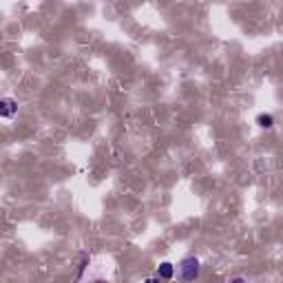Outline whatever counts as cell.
<instances>
[{
    "mask_svg": "<svg viewBox=\"0 0 283 283\" xmlns=\"http://www.w3.org/2000/svg\"><path fill=\"white\" fill-rule=\"evenodd\" d=\"M256 124H259L261 128H272L274 126V117L270 113H261V115H256Z\"/></svg>",
    "mask_w": 283,
    "mask_h": 283,
    "instance_id": "4",
    "label": "cell"
},
{
    "mask_svg": "<svg viewBox=\"0 0 283 283\" xmlns=\"http://www.w3.org/2000/svg\"><path fill=\"white\" fill-rule=\"evenodd\" d=\"M144 283H162V279H159V277H150V279H146Z\"/></svg>",
    "mask_w": 283,
    "mask_h": 283,
    "instance_id": "5",
    "label": "cell"
},
{
    "mask_svg": "<svg viewBox=\"0 0 283 283\" xmlns=\"http://www.w3.org/2000/svg\"><path fill=\"white\" fill-rule=\"evenodd\" d=\"M157 277L162 279V281H168V279L175 277V265L170 263V261H164V263L157 265Z\"/></svg>",
    "mask_w": 283,
    "mask_h": 283,
    "instance_id": "3",
    "label": "cell"
},
{
    "mask_svg": "<svg viewBox=\"0 0 283 283\" xmlns=\"http://www.w3.org/2000/svg\"><path fill=\"white\" fill-rule=\"evenodd\" d=\"M197 277H199V261L195 259V256H186V259L179 263V279L186 283H190Z\"/></svg>",
    "mask_w": 283,
    "mask_h": 283,
    "instance_id": "1",
    "label": "cell"
},
{
    "mask_svg": "<svg viewBox=\"0 0 283 283\" xmlns=\"http://www.w3.org/2000/svg\"><path fill=\"white\" fill-rule=\"evenodd\" d=\"M16 111H18L16 100H11V97H4V100H0V117L11 119L13 115H16Z\"/></svg>",
    "mask_w": 283,
    "mask_h": 283,
    "instance_id": "2",
    "label": "cell"
}]
</instances>
